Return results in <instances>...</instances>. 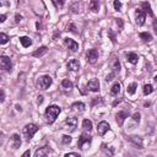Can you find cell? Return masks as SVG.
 I'll use <instances>...</instances> for the list:
<instances>
[{"label":"cell","mask_w":157,"mask_h":157,"mask_svg":"<svg viewBox=\"0 0 157 157\" xmlns=\"http://www.w3.org/2000/svg\"><path fill=\"white\" fill-rule=\"evenodd\" d=\"M60 112H61L60 107L54 105V104H53V105H49V107L45 109V118H47V121H48L49 124L54 123Z\"/></svg>","instance_id":"obj_1"},{"label":"cell","mask_w":157,"mask_h":157,"mask_svg":"<svg viewBox=\"0 0 157 157\" xmlns=\"http://www.w3.org/2000/svg\"><path fill=\"white\" fill-rule=\"evenodd\" d=\"M152 26H153V29H155V32H156V34H157V20H153Z\"/></svg>","instance_id":"obj_37"},{"label":"cell","mask_w":157,"mask_h":157,"mask_svg":"<svg viewBox=\"0 0 157 157\" xmlns=\"http://www.w3.org/2000/svg\"><path fill=\"white\" fill-rule=\"evenodd\" d=\"M29 155H31V152H29V151H26V152L22 155V157H26V156H29Z\"/></svg>","instance_id":"obj_40"},{"label":"cell","mask_w":157,"mask_h":157,"mask_svg":"<svg viewBox=\"0 0 157 157\" xmlns=\"http://www.w3.org/2000/svg\"><path fill=\"white\" fill-rule=\"evenodd\" d=\"M140 38H141L144 42H151V40H152V36H151L148 32H141V33H140Z\"/></svg>","instance_id":"obj_24"},{"label":"cell","mask_w":157,"mask_h":157,"mask_svg":"<svg viewBox=\"0 0 157 157\" xmlns=\"http://www.w3.org/2000/svg\"><path fill=\"white\" fill-rule=\"evenodd\" d=\"M152 92H153V88H152V86H151L150 83H147V85L144 86V93H145V94H150V93H152Z\"/></svg>","instance_id":"obj_29"},{"label":"cell","mask_w":157,"mask_h":157,"mask_svg":"<svg viewBox=\"0 0 157 157\" xmlns=\"http://www.w3.org/2000/svg\"><path fill=\"white\" fill-rule=\"evenodd\" d=\"M65 123H66V125L70 128V130H71V131H74V130L76 129V126H77V119H76L75 117H70V118H66Z\"/></svg>","instance_id":"obj_14"},{"label":"cell","mask_w":157,"mask_h":157,"mask_svg":"<svg viewBox=\"0 0 157 157\" xmlns=\"http://www.w3.org/2000/svg\"><path fill=\"white\" fill-rule=\"evenodd\" d=\"M91 142H92V137H91L88 134L83 132V134L80 136L78 141H77V146H78V148H81V150H87V148L90 147Z\"/></svg>","instance_id":"obj_2"},{"label":"cell","mask_w":157,"mask_h":157,"mask_svg":"<svg viewBox=\"0 0 157 157\" xmlns=\"http://www.w3.org/2000/svg\"><path fill=\"white\" fill-rule=\"evenodd\" d=\"M67 69L71 70V71H77V70L80 69V63H78V60L71 59V60L67 63Z\"/></svg>","instance_id":"obj_15"},{"label":"cell","mask_w":157,"mask_h":157,"mask_svg":"<svg viewBox=\"0 0 157 157\" xmlns=\"http://www.w3.org/2000/svg\"><path fill=\"white\" fill-rule=\"evenodd\" d=\"M141 7L144 9V12H147L150 16H152V15H153V13H152V10H151V6H150V4H148V2H146V1H145V2H142V4H141Z\"/></svg>","instance_id":"obj_25"},{"label":"cell","mask_w":157,"mask_h":157,"mask_svg":"<svg viewBox=\"0 0 157 157\" xmlns=\"http://www.w3.org/2000/svg\"><path fill=\"white\" fill-rule=\"evenodd\" d=\"M11 140H12V147H13L15 150L21 146V139H20V135H18V134H12Z\"/></svg>","instance_id":"obj_16"},{"label":"cell","mask_w":157,"mask_h":157,"mask_svg":"<svg viewBox=\"0 0 157 157\" xmlns=\"http://www.w3.org/2000/svg\"><path fill=\"white\" fill-rule=\"evenodd\" d=\"M86 56H87V61H88V63L94 64V63L97 61V59H98V52H97L96 49H90V50L87 52Z\"/></svg>","instance_id":"obj_7"},{"label":"cell","mask_w":157,"mask_h":157,"mask_svg":"<svg viewBox=\"0 0 157 157\" xmlns=\"http://www.w3.org/2000/svg\"><path fill=\"white\" fill-rule=\"evenodd\" d=\"M136 88H137V83H135V82L130 83V85L128 86V93L134 94V93H135V91H136Z\"/></svg>","instance_id":"obj_28"},{"label":"cell","mask_w":157,"mask_h":157,"mask_svg":"<svg viewBox=\"0 0 157 157\" xmlns=\"http://www.w3.org/2000/svg\"><path fill=\"white\" fill-rule=\"evenodd\" d=\"M145 20H146V15L144 11L141 10H136V13H135V22L139 25V26H142L145 23Z\"/></svg>","instance_id":"obj_9"},{"label":"cell","mask_w":157,"mask_h":157,"mask_svg":"<svg viewBox=\"0 0 157 157\" xmlns=\"http://www.w3.org/2000/svg\"><path fill=\"white\" fill-rule=\"evenodd\" d=\"M0 65H1V69H4V70L7 71V72H11V70H12V64H11V60H10L9 56L1 55V58H0Z\"/></svg>","instance_id":"obj_4"},{"label":"cell","mask_w":157,"mask_h":157,"mask_svg":"<svg viewBox=\"0 0 157 157\" xmlns=\"http://www.w3.org/2000/svg\"><path fill=\"white\" fill-rule=\"evenodd\" d=\"M50 153H53V150H52L50 147H48V146H43V147L38 148V150L34 152V156H36V157H43V156H48V155H50Z\"/></svg>","instance_id":"obj_6"},{"label":"cell","mask_w":157,"mask_h":157,"mask_svg":"<svg viewBox=\"0 0 157 157\" xmlns=\"http://www.w3.org/2000/svg\"><path fill=\"white\" fill-rule=\"evenodd\" d=\"M71 108H74V109H76L78 112H83L85 110V104L82 102H75V103H72Z\"/></svg>","instance_id":"obj_22"},{"label":"cell","mask_w":157,"mask_h":157,"mask_svg":"<svg viewBox=\"0 0 157 157\" xmlns=\"http://www.w3.org/2000/svg\"><path fill=\"white\" fill-rule=\"evenodd\" d=\"M52 1H53L54 6H55L56 9H61V7L64 6V2H65V0H52Z\"/></svg>","instance_id":"obj_30"},{"label":"cell","mask_w":157,"mask_h":157,"mask_svg":"<svg viewBox=\"0 0 157 157\" xmlns=\"http://www.w3.org/2000/svg\"><path fill=\"white\" fill-rule=\"evenodd\" d=\"M113 4H114V9H115L117 11H121V6H123V5H121V2H120L119 0H114Z\"/></svg>","instance_id":"obj_32"},{"label":"cell","mask_w":157,"mask_h":157,"mask_svg":"<svg viewBox=\"0 0 157 157\" xmlns=\"http://www.w3.org/2000/svg\"><path fill=\"white\" fill-rule=\"evenodd\" d=\"M7 40H9L7 34H5V33H0V43H1V44H5V43H7Z\"/></svg>","instance_id":"obj_31"},{"label":"cell","mask_w":157,"mask_h":157,"mask_svg":"<svg viewBox=\"0 0 157 157\" xmlns=\"http://www.w3.org/2000/svg\"><path fill=\"white\" fill-rule=\"evenodd\" d=\"M126 60H128L130 64H136L137 60H139V56H137V54H135V53H129V54L126 55Z\"/></svg>","instance_id":"obj_18"},{"label":"cell","mask_w":157,"mask_h":157,"mask_svg":"<svg viewBox=\"0 0 157 157\" xmlns=\"http://www.w3.org/2000/svg\"><path fill=\"white\" fill-rule=\"evenodd\" d=\"M109 129H110V128H109V124H108L107 121H101V123L98 124V126H97V132H98V135L103 136Z\"/></svg>","instance_id":"obj_10"},{"label":"cell","mask_w":157,"mask_h":157,"mask_svg":"<svg viewBox=\"0 0 157 157\" xmlns=\"http://www.w3.org/2000/svg\"><path fill=\"white\" fill-rule=\"evenodd\" d=\"M5 101V92H4V90H1V102H4Z\"/></svg>","instance_id":"obj_38"},{"label":"cell","mask_w":157,"mask_h":157,"mask_svg":"<svg viewBox=\"0 0 157 157\" xmlns=\"http://www.w3.org/2000/svg\"><path fill=\"white\" fill-rule=\"evenodd\" d=\"M153 80H155V82H156V85H157V75L155 76V78H153Z\"/></svg>","instance_id":"obj_43"},{"label":"cell","mask_w":157,"mask_h":157,"mask_svg":"<svg viewBox=\"0 0 157 157\" xmlns=\"http://www.w3.org/2000/svg\"><path fill=\"white\" fill-rule=\"evenodd\" d=\"M87 88L92 92H98L99 91V81L98 78H91L87 83Z\"/></svg>","instance_id":"obj_8"},{"label":"cell","mask_w":157,"mask_h":157,"mask_svg":"<svg viewBox=\"0 0 157 157\" xmlns=\"http://www.w3.org/2000/svg\"><path fill=\"white\" fill-rule=\"evenodd\" d=\"M20 42H21V44H22L25 48H27V47H29V45L32 44L31 38H29V37H26V36L21 37V38H20Z\"/></svg>","instance_id":"obj_20"},{"label":"cell","mask_w":157,"mask_h":157,"mask_svg":"<svg viewBox=\"0 0 157 157\" xmlns=\"http://www.w3.org/2000/svg\"><path fill=\"white\" fill-rule=\"evenodd\" d=\"M69 156H76V157H80V153L77 152H70V153H66L65 157H69Z\"/></svg>","instance_id":"obj_36"},{"label":"cell","mask_w":157,"mask_h":157,"mask_svg":"<svg viewBox=\"0 0 157 157\" xmlns=\"http://www.w3.org/2000/svg\"><path fill=\"white\" fill-rule=\"evenodd\" d=\"M102 103H103L102 98H101V97H96V98L93 99V103H92V104H93V105H96V104H102Z\"/></svg>","instance_id":"obj_35"},{"label":"cell","mask_w":157,"mask_h":157,"mask_svg":"<svg viewBox=\"0 0 157 157\" xmlns=\"http://www.w3.org/2000/svg\"><path fill=\"white\" fill-rule=\"evenodd\" d=\"M129 141L136 147V148H144L142 146H144V144H142V139L140 137V136H130L129 137Z\"/></svg>","instance_id":"obj_11"},{"label":"cell","mask_w":157,"mask_h":157,"mask_svg":"<svg viewBox=\"0 0 157 157\" xmlns=\"http://www.w3.org/2000/svg\"><path fill=\"white\" fill-rule=\"evenodd\" d=\"M140 113H135L134 115H132V121L135 123V124H139L140 123Z\"/></svg>","instance_id":"obj_33"},{"label":"cell","mask_w":157,"mask_h":157,"mask_svg":"<svg viewBox=\"0 0 157 157\" xmlns=\"http://www.w3.org/2000/svg\"><path fill=\"white\" fill-rule=\"evenodd\" d=\"M82 128H83L85 130L91 131V129H92V121L88 120V119H85V120L82 121Z\"/></svg>","instance_id":"obj_27"},{"label":"cell","mask_w":157,"mask_h":157,"mask_svg":"<svg viewBox=\"0 0 157 157\" xmlns=\"http://www.w3.org/2000/svg\"><path fill=\"white\" fill-rule=\"evenodd\" d=\"M52 82H53V80H52V77L49 75H44V76H42L39 78V86L42 87V90L49 88V86L52 85Z\"/></svg>","instance_id":"obj_5"},{"label":"cell","mask_w":157,"mask_h":157,"mask_svg":"<svg viewBox=\"0 0 157 157\" xmlns=\"http://www.w3.org/2000/svg\"><path fill=\"white\" fill-rule=\"evenodd\" d=\"M61 141H63L64 144H70V142H71V136H70V135H63Z\"/></svg>","instance_id":"obj_34"},{"label":"cell","mask_w":157,"mask_h":157,"mask_svg":"<svg viewBox=\"0 0 157 157\" xmlns=\"http://www.w3.org/2000/svg\"><path fill=\"white\" fill-rule=\"evenodd\" d=\"M42 102H43V97H42V96H39V97H38L37 103H38V104H42Z\"/></svg>","instance_id":"obj_39"},{"label":"cell","mask_w":157,"mask_h":157,"mask_svg":"<svg viewBox=\"0 0 157 157\" xmlns=\"http://www.w3.org/2000/svg\"><path fill=\"white\" fill-rule=\"evenodd\" d=\"M129 117V114L126 112H118L117 115H115V119H117V123L118 125H123V123L125 121V119Z\"/></svg>","instance_id":"obj_13"},{"label":"cell","mask_w":157,"mask_h":157,"mask_svg":"<svg viewBox=\"0 0 157 157\" xmlns=\"http://www.w3.org/2000/svg\"><path fill=\"white\" fill-rule=\"evenodd\" d=\"M20 20H21V16L16 15V22H20Z\"/></svg>","instance_id":"obj_42"},{"label":"cell","mask_w":157,"mask_h":157,"mask_svg":"<svg viewBox=\"0 0 157 157\" xmlns=\"http://www.w3.org/2000/svg\"><path fill=\"white\" fill-rule=\"evenodd\" d=\"M0 18H1L0 21H1V22H4V21H5V18H6V16H5V15H1V17H0Z\"/></svg>","instance_id":"obj_41"},{"label":"cell","mask_w":157,"mask_h":157,"mask_svg":"<svg viewBox=\"0 0 157 157\" xmlns=\"http://www.w3.org/2000/svg\"><path fill=\"white\" fill-rule=\"evenodd\" d=\"M61 86H63V88H65V90H71L74 85H72V82H71L70 80L65 78V80L61 81Z\"/></svg>","instance_id":"obj_26"},{"label":"cell","mask_w":157,"mask_h":157,"mask_svg":"<svg viewBox=\"0 0 157 157\" xmlns=\"http://www.w3.org/2000/svg\"><path fill=\"white\" fill-rule=\"evenodd\" d=\"M37 130H38V126L36 125V124H27L25 128H23V134H25V136H26V139L29 141L32 137H33V135L37 132Z\"/></svg>","instance_id":"obj_3"},{"label":"cell","mask_w":157,"mask_h":157,"mask_svg":"<svg viewBox=\"0 0 157 157\" xmlns=\"http://www.w3.org/2000/svg\"><path fill=\"white\" fill-rule=\"evenodd\" d=\"M119 92H120V83L119 82H114L112 85V87H110V93L113 96H117Z\"/></svg>","instance_id":"obj_19"},{"label":"cell","mask_w":157,"mask_h":157,"mask_svg":"<svg viewBox=\"0 0 157 157\" xmlns=\"http://www.w3.org/2000/svg\"><path fill=\"white\" fill-rule=\"evenodd\" d=\"M90 9H91L93 12H97L98 9H99V2H98V0H91V1H90Z\"/></svg>","instance_id":"obj_23"},{"label":"cell","mask_w":157,"mask_h":157,"mask_svg":"<svg viewBox=\"0 0 157 157\" xmlns=\"http://www.w3.org/2000/svg\"><path fill=\"white\" fill-rule=\"evenodd\" d=\"M64 42H65V44L69 47V49H70L71 52H76V50L78 49V44H77L74 39H71V38H65Z\"/></svg>","instance_id":"obj_12"},{"label":"cell","mask_w":157,"mask_h":157,"mask_svg":"<svg viewBox=\"0 0 157 157\" xmlns=\"http://www.w3.org/2000/svg\"><path fill=\"white\" fill-rule=\"evenodd\" d=\"M112 69H113V74H117L120 71V63L118 59H114L113 60V64H112Z\"/></svg>","instance_id":"obj_21"},{"label":"cell","mask_w":157,"mask_h":157,"mask_svg":"<svg viewBox=\"0 0 157 157\" xmlns=\"http://www.w3.org/2000/svg\"><path fill=\"white\" fill-rule=\"evenodd\" d=\"M47 52H48L47 47H40V48H38L37 50H34V52L32 53V55H33V56H36V58H40V56H43Z\"/></svg>","instance_id":"obj_17"}]
</instances>
